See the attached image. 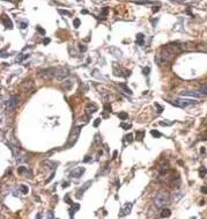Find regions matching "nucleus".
I'll use <instances>...</instances> for the list:
<instances>
[{
    "mask_svg": "<svg viewBox=\"0 0 207 219\" xmlns=\"http://www.w3.org/2000/svg\"><path fill=\"white\" fill-rule=\"evenodd\" d=\"M169 200H170L169 195L167 194L166 191L158 192L155 196V198H154V204H155L156 208H163V206L169 204Z\"/></svg>",
    "mask_w": 207,
    "mask_h": 219,
    "instance_id": "obj_1",
    "label": "nucleus"
},
{
    "mask_svg": "<svg viewBox=\"0 0 207 219\" xmlns=\"http://www.w3.org/2000/svg\"><path fill=\"white\" fill-rule=\"evenodd\" d=\"M168 102L170 104H172V106L180 107V108H186L197 103V101H194V100H185V99H178V100H175V101H168Z\"/></svg>",
    "mask_w": 207,
    "mask_h": 219,
    "instance_id": "obj_2",
    "label": "nucleus"
},
{
    "mask_svg": "<svg viewBox=\"0 0 207 219\" xmlns=\"http://www.w3.org/2000/svg\"><path fill=\"white\" fill-rule=\"evenodd\" d=\"M17 102H19L17 96H11V97L6 101V109L8 110V111H12V110L17 106Z\"/></svg>",
    "mask_w": 207,
    "mask_h": 219,
    "instance_id": "obj_3",
    "label": "nucleus"
},
{
    "mask_svg": "<svg viewBox=\"0 0 207 219\" xmlns=\"http://www.w3.org/2000/svg\"><path fill=\"white\" fill-rule=\"evenodd\" d=\"M85 167H78L75 168L74 170H72L71 173H70V177H73V178H79L80 176L85 173Z\"/></svg>",
    "mask_w": 207,
    "mask_h": 219,
    "instance_id": "obj_4",
    "label": "nucleus"
},
{
    "mask_svg": "<svg viewBox=\"0 0 207 219\" xmlns=\"http://www.w3.org/2000/svg\"><path fill=\"white\" fill-rule=\"evenodd\" d=\"M70 75V71L66 69H57L56 70V78L58 79H65Z\"/></svg>",
    "mask_w": 207,
    "mask_h": 219,
    "instance_id": "obj_5",
    "label": "nucleus"
},
{
    "mask_svg": "<svg viewBox=\"0 0 207 219\" xmlns=\"http://www.w3.org/2000/svg\"><path fill=\"white\" fill-rule=\"evenodd\" d=\"M132 206H133V204L132 203H126L125 205H124V208L120 210V217L123 216H127V214L131 213L132 211Z\"/></svg>",
    "mask_w": 207,
    "mask_h": 219,
    "instance_id": "obj_6",
    "label": "nucleus"
},
{
    "mask_svg": "<svg viewBox=\"0 0 207 219\" xmlns=\"http://www.w3.org/2000/svg\"><path fill=\"white\" fill-rule=\"evenodd\" d=\"M90 184H91V181H88V182H86V183L81 187V189L78 190V192H76V195H75L76 198H81V197H82V195H83V192H85L86 190L89 188Z\"/></svg>",
    "mask_w": 207,
    "mask_h": 219,
    "instance_id": "obj_7",
    "label": "nucleus"
},
{
    "mask_svg": "<svg viewBox=\"0 0 207 219\" xmlns=\"http://www.w3.org/2000/svg\"><path fill=\"white\" fill-rule=\"evenodd\" d=\"M3 25L5 26L7 29H12V28H13V23H12L11 19H9L7 15H4L3 16Z\"/></svg>",
    "mask_w": 207,
    "mask_h": 219,
    "instance_id": "obj_8",
    "label": "nucleus"
},
{
    "mask_svg": "<svg viewBox=\"0 0 207 219\" xmlns=\"http://www.w3.org/2000/svg\"><path fill=\"white\" fill-rule=\"evenodd\" d=\"M86 111H87V114H89V115H91V114H94L95 111H97V107H96L95 104L93 103H89L86 106Z\"/></svg>",
    "mask_w": 207,
    "mask_h": 219,
    "instance_id": "obj_9",
    "label": "nucleus"
},
{
    "mask_svg": "<svg viewBox=\"0 0 207 219\" xmlns=\"http://www.w3.org/2000/svg\"><path fill=\"white\" fill-rule=\"evenodd\" d=\"M80 209V204H76V203H73L71 205V210H70V217L71 218H73L74 217V213H75L76 211Z\"/></svg>",
    "mask_w": 207,
    "mask_h": 219,
    "instance_id": "obj_10",
    "label": "nucleus"
},
{
    "mask_svg": "<svg viewBox=\"0 0 207 219\" xmlns=\"http://www.w3.org/2000/svg\"><path fill=\"white\" fill-rule=\"evenodd\" d=\"M135 43L138 44V45H144V43H145V36H144V34H141V33L136 34Z\"/></svg>",
    "mask_w": 207,
    "mask_h": 219,
    "instance_id": "obj_11",
    "label": "nucleus"
},
{
    "mask_svg": "<svg viewBox=\"0 0 207 219\" xmlns=\"http://www.w3.org/2000/svg\"><path fill=\"white\" fill-rule=\"evenodd\" d=\"M182 95H185V96H194V97H200V95H201V93H198V92H183V93H180Z\"/></svg>",
    "mask_w": 207,
    "mask_h": 219,
    "instance_id": "obj_12",
    "label": "nucleus"
},
{
    "mask_svg": "<svg viewBox=\"0 0 207 219\" xmlns=\"http://www.w3.org/2000/svg\"><path fill=\"white\" fill-rule=\"evenodd\" d=\"M144 137H145V131L144 130H139V131H135V138L138 140H140L141 142L142 139H144Z\"/></svg>",
    "mask_w": 207,
    "mask_h": 219,
    "instance_id": "obj_13",
    "label": "nucleus"
},
{
    "mask_svg": "<svg viewBox=\"0 0 207 219\" xmlns=\"http://www.w3.org/2000/svg\"><path fill=\"white\" fill-rule=\"evenodd\" d=\"M170 214H171V211L169 209H163L161 211V217L162 218H168V217H170Z\"/></svg>",
    "mask_w": 207,
    "mask_h": 219,
    "instance_id": "obj_14",
    "label": "nucleus"
},
{
    "mask_svg": "<svg viewBox=\"0 0 207 219\" xmlns=\"http://www.w3.org/2000/svg\"><path fill=\"white\" fill-rule=\"evenodd\" d=\"M108 13H109V8H108V7H104V8H102L101 14H100V19L104 20V17L108 15Z\"/></svg>",
    "mask_w": 207,
    "mask_h": 219,
    "instance_id": "obj_15",
    "label": "nucleus"
},
{
    "mask_svg": "<svg viewBox=\"0 0 207 219\" xmlns=\"http://www.w3.org/2000/svg\"><path fill=\"white\" fill-rule=\"evenodd\" d=\"M206 174H207V168L206 167H201L200 169H199V176L201 178H204L205 176H206Z\"/></svg>",
    "mask_w": 207,
    "mask_h": 219,
    "instance_id": "obj_16",
    "label": "nucleus"
},
{
    "mask_svg": "<svg viewBox=\"0 0 207 219\" xmlns=\"http://www.w3.org/2000/svg\"><path fill=\"white\" fill-rule=\"evenodd\" d=\"M20 191H21L23 195H27L28 192H29V188H28V186H26V184H22V186L20 187Z\"/></svg>",
    "mask_w": 207,
    "mask_h": 219,
    "instance_id": "obj_17",
    "label": "nucleus"
},
{
    "mask_svg": "<svg viewBox=\"0 0 207 219\" xmlns=\"http://www.w3.org/2000/svg\"><path fill=\"white\" fill-rule=\"evenodd\" d=\"M183 194L180 191H176L175 194H172V197H174V200L177 202V201H179V198H182Z\"/></svg>",
    "mask_w": 207,
    "mask_h": 219,
    "instance_id": "obj_18",
    "label": "nucleus"
},
{
    "mask_svg": "<svg viewBox=\"0 0 207 219\" xmlns=\"http://www.w3.org/2000/svg\"><path fill=\"white\" fill-rule=\"evenodd\" d=\"M28 57H29V55H20L19 57L15 58V62H16V63H21L22 60L26 59V58H28Z\"/></svg>",
    "mask_w": 207,
    "mask_h": 219,
    "instance_id": "obj_19",
    "label": "nucleus"
},
{
    "mask_svg": "<svg viewBox=\"0 0 207 219\" xmlns=\"http://www.w3.org/2000/svg\"><path fill=\"white\" fill-rule=\"evenodd\" d=\"M199 92L201 94H204V95H207V84L206 85H202L199 87Z\"/></svg>",
    "mask_w": 207,
    "mask_h": 219,
    "instance_id": "obj_20",
    "label": "nucleus"
},
{
    "mask_svg": "<svg viewBox=\"0 0 207 219\" xmlns=\"http://www.w3.org/2000/svg\"><path fill=\"white\" fill-rule=\"evenodd\" d=\"M119 86H120V87H122L124 90H125V92L128 94V95H132V90H131V89H128V87H127L126 85H124V84H119Z\"/></svg>",
    "mask_w": 207,
    "mask_h": 219,
    "instance_id": "obj_21",
    "label": "nucleus"
},
{
    "mask_svg": "<svg viewBox=\"0 0 207 219\" xmlns=\"http://www.w3.org/2000/svg\"><path fill=\"white\" fill-rule=\"evenodd\" d=\"M118 117H119L120 120L125 121L126 118L128 117V115H127V112H125V111H122V112H119V114H118Z\"/></svg>",
    "mask_w": 207,
    "mask_h": 219,
    "instance_id": "obj_22",
    "label": "nucleus"
},
{
    "mask_svg": "<svg viewBox=\"0 0 207 219\" xmlns=\"http://www.w3.org/2000/svg\"><path fill=\"white\" fill-rule=\"evenodd\" d=\"M150 133H152V136H154L155 138H160V137H162V133H160V132H158L157 130H152V131H150Z\"/></svg>",
    "mask_w": 207,
    "mask_h": 219,
    "instance_id": "obj_23",
    "label": "nucleus"
},
{
    "mask_svg": "<svg viewBox=\"0 0 207 219\" xmlns=\"http://www.w3.org/2000/svg\"><path fill=\"white\" fill-rule=\"evenodd\" d=\"M198 50L199 51H202V52H207V43L206 44H201L198 47Z\"/></svg>",
    "mask_w": 207,
    "mask_h": 219,
    "instance_id": "obj_24",
    "label": "nucleus"
},
{
    "mask_svg": "<svg viewBox=\"0 0 207 219\" xmlns=\"http://www.w3.org/2000/svg\"><path fill=\"white\" fill-rule=\"evenodd\" d=\"M154 106H155V108L157 109V112H158V114H161V112L163 111V107H161V106L157 103V102H155V103H154Z\"/></svg>",
    "mask_w": 207,
    "mask_h": 219,
    "instance_id": "obj_25",
    "label": "nucleus"
},
{
    "mask_svg": "<svg viewBox=\"0 0 207 219\" xmlns=\"http://www.w3.org/2000/svg\"><path fill=\"white\" fill-rule=\"evenodd\" d=\"M80 25H81V22H80V19H74V21H73L74 28H78Z\"/></svg>",
    "mask_w": 207,
    "mask_h": 219,
    "instance_id": "obj_26",
    "label": "nucleus"
},
{
    "mask_svg": "<svg viewBox=\"0 0 207 219\" xmlns=\"http://www.w3.org/2000/svg\"><path fill=\"white\" fill-rule=\"evenodd\" d=\"M26 172H27V168H26L25 166H21V167L17 168V173H19V174H22V173H26Z\"/></svg>",
    "mask_w": 207,
    "mask_h": 219,
    "instance_id": "obj_27",
    "label": "nucleus"
},
{
    "mask_svg": "<svg viewBox=\"0 0 207 219\" xmlns=\"http://www.w3.org/2000/svg\"><path fill=\"white\" fill-rule=\"evenodd\" d=\"M125 139L127 140L128 143H131L132 140H133V134H132V133H128V134H126V136H125Z\"/></svg>",
    "mask_w": 207,
    "mask_h": 219,
    "instance_id": "obj_28",
    "label": "nucleus"
},
{
    "mask_svg": "<svg viewBox=\"0 0 207 219\" xmlns=\"http://www.w3.org/2000/svg\"><path fill=\"white\" fill-rule=\"evenodd\" d=\"M101 124V118H96L95 121H94V123H93V125H94V128H97L98 125Z\"/></svg>",
    "mask_w": 207,
    "mask_h": 219,
    "instance_id": "obj_29",
    "label": "nucleus"
},
{
    "mask_svg": "<svg viewBox=\"0 0 207 219\" xmlns=\"http://www.w3.org/2000/svg\"><path fill=\"white\" fill-rule=\"evenodd\" d=\"M64 201H65L66 203H68V204H73V203H72V200H71V197H70V195H66L65 196V198H64Z\"/></svg>",
    "mask_w": 207,
    "mask_h": 219,
    "instance_id": "obj_30",
    "label": "nucleus"
},
{
    "mask_svg": "<svg viewBox=\"0 0 207 219\" xmlns=\"http://www.w3.org/2000/svg\"><path fill=\"white\" fill-rule=\"evenodd\" d=\"M58 12H59L60 14H64V15H71V12H68V11H65V9H58Z\"/></svg>",
    "mask_w": 207,
    "mask_h": 219,
    "instance_id": "obj_31",
    "label": "nucleus"
},
{
    "mask_svg": "<svg viewBox=\"0 0 207 219\" xmlns=\"http://www.w3.org/2000/svg\"><path fill=\"white\" fill-rule=\"evenodd\" d=\"M36 29H37V31H38V33H39V34H41V35H45V30H44L42 27H39V26H37V28H36Z\"/></svg>",
    "mask_w": 207,
    "mask_h": 219,
    "instance_id": "obj_32",
    "label": "nucleus"
},
{
    "mask_svg": "<svg viewBox=\"0 0 207 219\" xmlns=\"http://www.w3.org/2000/svg\"><path fill=\"white\" fill-rule=\"evenodd\" d=\"M104 111L111 112V106H110V104H105V106H104Z\"/></svg>",
    "mask_w": 207,
    "mask_h": 219,
    "instance_id": "obj_33",
    "label": "nucleus"
},
{
    "mask_svg": "<svg viewBox=\"0 0 207 219\" xmlns=\"http://www.w3.org/2000/svg\"><path fill=\"white\" fill-rule=\"evenodd\" d=\"M174 123V121H171V122H160V125H163V126H167V125H171V124Z\"/></svg>",
    "mask_w": 207,
    "mask_h": 219,
    "instance_id": "obj_34",
    "label": "nucleus"
},
{
    "mask_svg": "<svg viewBox=\"0 0 207 219\" xmlns=\"http://www.w3.org/2000/svg\"><path fill=\"white\" fill-rule=\"evenodd\" d=\"M142 72H144L145 75H148V74H149V72H150V69H149V67H145V69L142 70Z\"/></svg>",
    "mask_w": 207,
    "mask_h": 219,
    "instance_id": "obj_35",
    "label": "nucleus"
},
{
    "mask_svg": "<svg viewBox=\"0 0 207 219\" xmlns=\"http://www.w3.org/2000/svg\"><path fill=\"white\" fill-rule=\"evenodd\" d=\"M160 8H161V6H160V5H158V6H156V7H153V8H152L153 13H157V12L160 11Z\"/></svg>",
    "mask_w": 207,
    "mask_h": 219,
    "instance_id": "obj_36",
    "label": "nucleus"
},
{
    "mask_svg": "<svg viewBox=\"0 0 207 219\" xmlns=\"http://www.w3.org/2000/svg\"><path fill=\"white\" fill-rule=\"evenodd\" d=\"M122 128H124V129H130V128H132V124H125V123H122Z\"/></svg>",
    "mask_w": 207,
    "mask_h": 219,
    "instance_id": "obj_37",
    "label": "nucleus"
},
{
    "mask_svg": "<svg viewBox=\"0 0 207 219\" xmlns=\"http://www.w3.org/2000/svg\"><path fill=\"white\" fill-rule=\"evenodd\" d=\"M79 50H80L81 52H85L86 50H87V48H86L85 45H82V44H80V45H79Z\"/></svg>",
    "mask_w": 207,
    "mask_h": 219,
    "instance_id": "obj_38",
    "label": "nucleus"
},
{
    "mask_svg": "<svg viewBox=\"0 0 207 219\" xmlns=\"http://www.w3.org/2000/svg\"><path fill=\"white\" fill-rule=\"evenodd\" d=\"M89 161H91V158H90V156H88V155H86L85 159H83V162H85V164H87V162H89Z\"/></svg>",
    "mask_w": 207,
    "mask_h": 219,
    "instance_id": "obj_39",
    "label": "nucleus"
},
{
    "mask_svg": "<svg viewBox=\"0 0 207 219\" xmlns=\"http://www.w3.org/2000/svg\"><path fill=\"white\" fill-rule=\"evenodd\" d=\"M27 27H28V23H27V22H22V23H21V29H26Z\"/></svg>",
    "mask_w": 207,
    "mask_h": 219,
    "instance_id": "obj_40",
    "label": "nucleus"
},
{
    "mask_svg": "<svg viewBox=\"0 0 207 219\" xmlns=\"http://www.w3.org/2000/svg\"><path fill=\"white\" fill-rule=\"evenodd\" d=\"M49 43H50V38H44V41H43V44H44V45H48Z\"/></svg>",
    "mask_w": 207,
    "mask_h": 219,
    "instance_id": "obj_41",
    "label": "nucleus"
},
{
    "mask_svg": "<svg viewBox=\"0 0 207 219\" xmlns=\"http://www.w3.org/2000/svg\"><path fill=\"white\" fill-rule=\"evenodd\" d=\"M200 190H201L202 194H207V188H206V187H201V189H200Z\"/></svg>",
    "mask_w": 207,
    "mask_h": 219,
    "instance_id": "obj_42",
    "label": "nucleus"
},
{
    "mask_svg": "<svg viewBox=\"0 0 207 219\" xmlns=\"http://www.w3.org/2000/svg\"><path fill=\"white\" fill-rule=\"evenodd\" d=\"M53 217H55V216H53V212H51V211H50L49 214H48V218H53Z\"/></svg>",
    "mask_w": 207,
    "mask_h": 219,
    "instance_id": "obj_43",
    "label": "nucleus"
},
{
    "mask_svg": "<svg viewBox=\"0 0 207 219\" xmlns=\"http://www.w3.org/2000/svg\"><path fill=\"white\" fill-rule=\"evenodd\" d=\"M68 186H70V182H65V183H63V188H67Z\"/></svg>",
    "mask_w": 207,
    "mask_h": 219,
    "instance_id": "obj_44",
    "label": "nucleus"
},
{
    "mask_svg": "<svg viewBox=\"0 0 207 219\" xmlns=\"http://www.w3.org/2000/svg\"><path fill=\"white\" fill-rule=\"evenodd\" d=\"M117 155H118V152H117V151H114V152H113V159H116V158H117Z\"/></svg>",
    "mask_w": 207,
    "mask_h": 219,
    "instance_id": "obj_45",
    "label": "nucleus"
},
{
    "mask_svg": "<svg viewBox=\"0 0 207 219\" xmlns=\"http://www.w3.org/2000/svg\"><path fill=\"white\" fill-rule=\"evenodd\" d=\"M88 13H89V12L86 11V9H83V11H82V14H88Z\"/></svg>",
    "mask_w": 207,
    "mask_h": 219,
    "instance_id": "obj_46",
    "label": "nucleus"
},
{
    "mask_svg": "<svg viewBox=\"0 0 207 219\" xmlns=\"http://www.w3.org/2000/svg\"><path fill=\"white\" fill-rule=\"evenodd\" d=\"M5 1H12V0H5Z\"/></svg>",
    "mask_w": 207,
    "mask_h": 219,
    "instance_id": "obj_47",
    "label": "nucleus"
},
{
    "mask_svg": "<svg viewBox=\"0 0 207 219\" xmlns=\"http://www.w3.org/2000/svg\"><path fill=\"white\" fill-rule=\"evenodd\" d=\"M76 1H82V0H76Z\"/></svg>",
    "mask_w": 207,
    "mask_h": 219,
    "instance_id": "obj_48",
    "label": "nucleus"
},
{
    "mask_svg": "<svg viewBox=\"0 0 207 219\" xmlns=\"http://www.w3.org/2000/svg\"><path fill=\"white\" fill-rule=\"evenodd\" d=\"M182 1H185V0H182Z\"/></svg>",
    "mask_w": 207,
    "mask_h": 219,
    "instance_id": "obj_49",
    "label": "nucleus"
}]
</instances>
